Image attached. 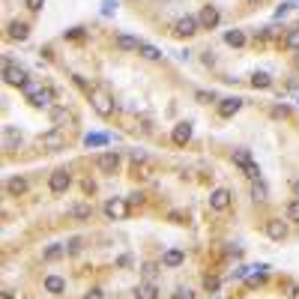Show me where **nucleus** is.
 I'll list each match as a JSON object with an SVG mask.
<instances>
[{"instance_id": "obj_39", "label": "nucleus", "mask_w": 299, "mask_h": 299, "mask_svg": "<svg viewBox=\"0 0 299 299\" xmlns=\"http://www.w3.org/2000/svg\"><path fill=\"white\" fill-rule=\"evenodd\" d=\"M245 3H248V6H258V3H264V0H245Z\"/></svg>"}, {"instance_id": "obj_12", "label": "nucleus", "mask_w": 299, "mask_h": 299, "mask_svg": "<svg viewBox=\"0 0 299 299\" xmlns=\"http://www.w3.org/2000/svg\"><path fill=\"white\" fill-rule=\"evenodd\" d=\"M264 231L269 239H275V242H281L284 236H287V222H281V219H269L264 225Z\"/></svg>"}, {"instance_id": "obj_6", "label": "nucleus", "mask_w": 299, "mask_h": 299, "mask_svg": "<svg viewBox=\"0 0 299 299\" xmlns=\"http://www.w3.org/2000/svg\"><path fill=\"white\" fill-rule=\"evenodd\" d=\"M69 186H72V174H69L66 167H60V170H54V174L48 177V189H51V195H66Z\"/></svg>"}, {"instance_id": "obj_1", "label": "nucleus", "mask_w": 299, "mask_h": 299, "mask_svg": "<svg viewBox=\"0 0 299 299\" xmlns=\"http://www.w3.org/2000/svg\"><path fill=\"white\" fill-rule=\"evenodd\" d=\"M24 99L30 102L33 108H51V102H54V93H51L48 87H42V84L30 81V84L24 87Z\"/></svg>"}, {"instance_id": "obj_5", "label": "nucleus", "mask_w": 299, "mask_h": 299, "mask_svg": "<svg viewBox=\"0 0 299 299\" xmlns=\"http://www.w3.org/2000/svg\"><path fill=\"white\" fill-rule=\"evenodd\" d=\"M3 81L9 84V87H27L30 84V78H27V69L15 66V63H9V66H3Z\"/></svg>"}, {"instance_id": "obj_36", "label": "nucleus", "mask_w": 299, "mask_h": 299, "mask_svg": "<svg viewBox=\"0 0 299 299\" xmlns=\"http://www.w3.org/2000/svg\"><path fill=\"white\" fill-rule=\"evenodd\" d=\"M216 99V93H212V90H209V93H206V90H200L198 93V102H212Z\"/></svg>"}, {"instance_id": "obj_11", "label": "nucleus", "mask_w": 299, "mask_h": 299, "mask_svg": "<svg viewBox=\"0 0 299 299\" xmlns=\"http://www.w3.org/2000/svg\"><path fill=\"white\" fill-rule=\"evenodd\" d=\"M48 117H51L54 129H66L69 123H72V114H69L63 105H51V108H48Z\"/></svg>"}, {"instance_id": "obj_35", "label": "nucleus", "mask_w": 299, "mask_h": 299, "mask_svg": "<svg viewBox=\"0 0 299 299\" xmlns=\"http://www.w3.org/2000/svg\"><path fill=\"white\" fill-rule=\"evenodd\" d=\"M24 3H27V9H30V12H39V9H42V3H45V0H24Z\"/></svg>"}, {"instance_id": "obj_10", "label": "nucleus", "mask_w": 299, "mask_h": 299, "mask_svg": "<svg viewBox=\"0 0 299 299\" xmlns=\"http://www.w3.org/2000/svg\"><path fill=\"white\" fill-rule=\"evenodd\" d=\"M231 198L233 195L228 189H216V192L209 195V206H212L216 212H228V209H231Z\"/></svg>"}, {"instance_id": "obj_29", "label": "nucleus", "mask_w": 299, "mask_h": 299, "mask_svg": "<svg viewBox=\"0 0 299 299\" xmlns=\"http://www.w3.org/2000/svg\"><path fill=\"white\" fill-rule=\"evenodd\" d=\"M287 222L299 225V198H293L290 203H287Z\"/></svg>"}, {"instance_id": "obj_37", "label": "nucleus", "mask_w": 299, "mask_h": 299, "mask_svg": "<svg viewBox=\"0 0 299 299\" xmlns=\"http://www.w3.org/2000/svg\"><path fill=\"white\" fill-rule=\"evenodd\" d=\"M141 200H144V195H141V192H135V195H129V203H141Z\"/></svg>"}, {"instance_id": "obj_33", "label": "nucleus", "mask_w": 299, "mask_h": 299, "mask_svg": "<svg viewBox=\"0 0 299 299\" xmlns=\"http://www.w3.org/2000/svg\"><path fill=\"white\" fill-rule=\"evenodd\" d=\"M84 299H105V293H102V287H90V290L84 293Z\"/></svg>"}, {"instance_id": "obj_4", "label": "nucleus", "mask_w": 299, "mask_h": 299, "mask_svg": "<svg viewBox=\"0 0 299 299\" xmlns=\"http://www.w3.org/2000/svg\"><path fill=\"white\" fill-rule=\"evenodd\" d=\"M195 33H200V21L195 18V15L177 18V24H174V36H177V39H192Z\"/></svg>"}, {"instance_id": "obj_28", "label": "nucleus", "mask_w": 299, "mask_h": 299, "mask_svg": "<svg viewBox=\"0 0 299 299\" xmlns=\"http://www.w3.org/2000/svg\"><path fill=\"white\" fill-rule=\"evenodd\" d=\"M284 48H287V51H299V27H293V30L287 33V39H284Z\"/></svg>"}, {"instance_id": "obj_18", "label": "nucleus", "mask_w": 299, "mask_h": 299, "mask_svg": "<svg viewBox=\"0 0 299 299\" xmlns=\"http://www.w3.org/2000/svg\"><path fill=\"white\" fill-rule=\"evenodd\" d=\"M27 36H30L27 21H9V39H18V42H24Z\"/></svg>"}, {"instance_id": "obj_20", "label": "nucleus", "mask_w": 299, "mask_h": 299, "mask_svg": "<svg viewBox=\"0 0 299 299\" xmlns=\"http://www.w3.org/2000/svg\"><path fill=\"white\" fill-rule=\"evenodd\" d=\"M69 216L78 219V222H87V219L93 216V206H90V203H75V206H69Z\"/></svg>"}, {"instance_id": "obj_23", "label": "nucleus", "mask_w": 299, "mask_h": 299, "mask_svg": "<svg viewBox=\"0 0 299 299\" xmlns=\"http://www.w3.org/2000/svg\"><path fill=\"white\" fill-rule=\"evenodd\" d=\"M66 251H69L66 245H60V242H54V245H48V248L42 251V258H45V261H60V258H63Z\"/></svg>"}, {"instance_id": "obj_21", "label": "nucleus", "mask_w": 299, "mask_h": 299, "mask_svg": "<svg viewBox=\"0 0 299 299\" xmlns=\"http://www.w3.org/2000/svg\"><path fill=\"white\" fill-rule=\"evenodd\" d=\"M251 198H254V203H264V200H269V189H266L264 180H254V183H251Z\"/></svg>"}, {"instance_id": "obj_24", "label": "nucleus", "mask_w": 299, "mask_h": 299, "mask_svg": "<svg viewBox=\"0 0 299 299\" xmlns=\"http://www.w3.org/2000/svg\"><path fill=\"white\" fill-rule=\"evenodd\" d=\"M183 261H186V254L177 251V248H170V251H165V258H162V266H180Z\"/></svg>"}, {"instance_id": "obj_3", "label": "nucleus", "mask_w": 299, "mask_h": 299, "mask_svg": "<svg viewBox=\"0 0 299 299\" xmlns=\"http://www.w3.org/2000/svg\"><path fill=\"white\" fill-rule=\"evenodd\" d=\"M129 212H132V203H129V198H111V200H105V216H108L111 222H123V219H129Z\"/></svg>"}, {"instance_id": "obj_9", "label": "nucleus", "mask_w": 299, "mask_h": 299, "mask_svg": "<svg viewBox=\"0 0 299 299\" xmlns=\"http://www.w3.org/2000/svg\"><path fill=\"white\" fill-rule=\"evenodd\" d=\"M96 167H99L102 174H117V167H120V153H117V150L102 153L99 159H96Z\"/></svg>"}, {"instance_id": "obj_30", "label": "nucleus", "mask_w": 299, "mask_h": 299, "mask_svg": "<svg viewBox=\"0 0 299 299\" xmlns=\"http://www.w3.org/2000/svg\"><path fill=\"white\" fill-rule=\"evenodd\" d=\"M141 272H144V281H156L159 266H156V264H144V266H141Z\"/></svg>"}, {"instance_id": "obj_22", "label": "nucleus", "mask_w": 299, "mask_h": 299, "mask_svg": "<svg viewBox=\"0 0 299 299\" xmlns=\"http://www.w3.org/2000/svg\"><path fill=\"white\" fill-rule=\"evenodd\" d=\"M231 159H233V165L239 167V170H245V167H248L251 162H254L248 150H233V153H231Z\"/></svg>"}, {"instance_id": "obj_27", "label": "nucleus", "mask_w": 299, "mask_h": 299, "mask_svg": "<svg viewBox=\"0 0 299 299\" xmlns=\"http://www.w3.org/2000/svg\"><path fill=\"white\" fill-rule=\"evenodd\" d=\"M251 87H254V90H258V87L266 90V87H272V78H269L266 72H254V75H251Z\"/></svg>"}, {"instance_id": "obj_32", "label": "nucleus", "mask_w": 299, "mask_h": 299, "mask_svg": "<svg viewBox=\"0 0 299 299\" xmlns=\"http://www.w3.org/2000/svg\"><path fill=\"white\" fill-rule=\"evenodd\" d=\"M170 299H195V293H192V290H186V287H177Z\"/></svg>"}, {"instance_id": "obj_2", "label": "nucleus", "mask_w": 299, "mask_h": 299, "mask_svg": "<svg viewBox=\"0 0 299 299\" xmlns=\"http://www.w3.org/2000/svg\"><path fill=\"white\" fill-rule=\"evenodd\" d=\"M90 102H93V111H96L99 117H105V120H108V117L114 114V108H117V105H114V96H111L108 90H102V87L90 90Z\"/></svg>"}, {"instance_id": "obj_38", "label": "nucleus", "mask_w": 299, "mask_h": 299, "mask_svg": "<svg viewBox=\"0 0 299 299\" xmlns=\"http://www.w3.org/2000/svg\"><path fill=\"white\" fill-rule=\"evenodd\" d=\"M290 186H293V192H296V198H299V180H293Z\"/></svg>"}, {"instance_id": "obj_8", "label": "nucleus", "mask_w": 299, "mask_h": 299, "mask_svg": "<svg viewBox=\"0 0 299 299\" xmlns=\"http://www.w3.org/2000/svg\"><path fill=\"white\" fill-rule=\"evenodd\" d=\"M39 141H42V147H45V150H51V153L66 150V135H63V129H51V132L42 135Z\"/></svg>"}, {"instance_id": "obj_26", "label": "nucleus", "mask_w": 299, "mask_h": 299, "mask_svg": "<svg viewBox=\"0 0 299 299\" xmlns=\"http://www.w3.org/2000/svg\"><path fill=\"white\" fill-rule=\"evenodd\" d=\"M138 51H141V57H144V60H159V57H162V51H159L156 45H147V42H141V48H138Z\"/></svg>"}, {"instance_id": "obj_16", "label": "nucleus", "mask_w": 299, "mask_h": 299, "mask_svg": "<svg viewBox=\"0 0 299 299\" xmlns=\"http://www.w3.org/2000/svg\"><path fill=\"white\" fill-rule=\"evenodd\" d=\"M114 45H117L120 51H138V48H141V39H138V36H129V33H120L114 39Z\"/></svg>"}, {"instance_id": "obj_15", "label": "nucleus", "mask_w": 299, "mask_h": 299, "mask_svg": "<svg viewBox=\"0 0 299 299\" xmlns=\"http://www.w3.org/2000/svg\"><path fill=\"white\" fill-rule=\"evenodd\" d=\"M135 299H159V284L156 281H144L135 287Z\"/></svg>"}, {"instance_id": "obj_7", "label": "nucleus", "mask_w": 299, "mask_h": 299, "mask_svg": "<svg viewBox=\"0 0 299 299\" xmlns=\"http://www.w3.org/2000/svg\"><path fill=\"white\" fill-rule=\"evenodd\" d=\"M198 21H200V30H216V27H219V21H222V12H219V6L206 3V6L200 9Z\"/></svg>"}, {"instance_id": "obj_34", "label": "nucleus", "mask_w": 299, "mask_h": 299, "mask_svg": "<svg viewBox=\"0 0 299 299\" xmlns=\"http://www.w3.org/2000/svg\"><path fill=\"white\" fill-rule=\"evenodd\" d=\"M84 245H81V236H75V239H69V251L75 254V251H81Z\"/></svg>"}, {"instance_id": "obj_19", "label": "nucleus", "mask_w": 299, "mask_h": 299, "mask_svg": "<svg viewBox=\"0 0 299 299\" xmlns=\"http://www.w3.org/2000/svg\"><path fill=\"white\" fill-rule=\"evenodd\" d=\"M45 290L48 293H63L66 290V278H60V275H45Z\"/></svg>"}, {"instance_id": "obj_17", "label": "nucleus", "mask_w": 299, "mask_h": 299, "mask_svg": "<svg viewBox=\"0 0 299 299\" xmlns=\"http://www.w3.org/2000/svg\"><path fill=\"white\" fill-rule=\"evenodd\" d=\"M6 192H9L12 198H21V195L27 192V180H24V177H12V180H6Z\"/></svg>"}, {"instance_id": "obj_25", "label": "nucleus", "mask_w": 299, "mask_h": 299, "mask_svg": "<svg viewBox=\"0 0 299 299\" xmlns=\"http://www.w3.org/2000/svg\"><path fill=\"white\" fill-rule=\"evenodd\" d=\"M225 42L233 45V48H242V45H245V33H242V30H228V33H225Z\"/></svg>"}, {"instance_id": "obj_13", "label": "nucleus", "mask_w": 299, "mask_h": 299, "mask_svg": "<svg viewBox=\"0 0 299 299\" xmlns=\"http://www.w3.org/2000/svg\"><path fill=\"white\" fill-rule=\"evenodd\" d=\"M170 138H174V144H177V147L189 144V138H192V123H189V120L177 123V126H174V132H170Z\"/></svg>"}, {"instance_id": "obj_40", "label": "nucleus", "mask_w": 299, "mask_h": 299, "mask_svg": "<svg viewBox=\"0 0 299 299\" xmlns=\"http://www.w3.org/2000/svg\"><path fill=\"white\" fill-rule=\"evenodd\" d=\"M3 299H12V293H3Z\"/></svg>"}, {"instance_id": "obj_31", "label": "nucleus", "mask_w": 299, "mask_h": 299, "mask_svg": "<svg viewBox=\"0 0 299 299\" xmlns=\"http://www.w3.org/2000/svg\"><path fill=\"white\" fill-rule=\"evenodd\" d=\"M203 287H206V293H216V290H219V278H209V275H206V278H203Z\"/></svg>"}, {"instance_id": "obj_14", "label": "nucleus", "mask_w": 299, "mask_h": 299, "mask_svg": "<svg viewBox=\"0 0 299 299\" xmlns=\"http://www.w3.org/2000/svg\"><path fill=\"white\" fill-rule=\"evenodd\" d=\"M239 108H242V99H239V96H228V99L219 102V117H225V120H228V117H233Z\"/></svg>"}]
</instances>
